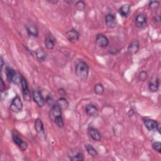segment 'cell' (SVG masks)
<instances>
[{
    "label": "cell",
    "mask_w": 161,
    "mask_h": 161,
    "mask_svg": "<svg viewBox=\"0 0 161 161\" xmlns=\"http://www.w3.org/2000/svg\"><path fill=\"white\" fill-rule=\"evenodd\" d=\"M96 44L101 48H105L109 45V40L107 36L102 33L97 34L96 38Z\"/></svg>",
    "instance_id": "cell-11"
},
{
    "label": "cell",
    "mask_w": 161,
    "mask_h": 161,
    "mask_svg": "<svg viewBox=\"0 0 161 161\" xmlns=\"http://www.w3.org/2000/svg\"><path fill=\"white\" fill-rule=\"evenodd\" d=\"M21 85L22 93H23L24 99L26 101H30L31 99V94L30 89H28L27 81L23 75L22 77Z\"/></svg>",
    "instance_id": "cell-6"
},
{
    "label": "cell",
    "mask_w": 161,
    "mask_h": 161,
    "mask_svg": "<svg viewBox=\"0 0 161 161\" xmlns=\"http://www.w3.org/2000/svg\"><path fill=\"white\" fill-rule=\"evenodd\" d=\"M105 23L108 28H114L116 26L117 21L116 17L112 14H108L105 16Z\"/></svg>",
    "instance_id": "cell-13"
},
{
    "label": "cell",
    "mask_w": 161,
    "mask_h": 161,
    "mask_svg": "<svg viewBox=\"0 0 161 161\" xmlns=\"http://www.w3.org/2000/svg\"><path fill=\"white\" fill-rule=\"evenodd\" d=\"M149 90L152 92H157L159 88V80L157 77H155L154 79H152L148 84Z\"/></svg>",
    "instance_id": "cell-20"
},
{
    "label": "cell",
    "mask_w": 161,
    "mask_h": 161,
    "mask_svg": "<svg viewBox=\"0 0 161 161\" xmlns=\"http://www.w3.org/2000/svg\"><path fill=\"white\" fill-rule=\"evenodd\" d=\"M149 7L152 10L157 9L159 7V2L158 1H149Z\"/></svg>",
    "instance_id": "cell-28"
},
{
    "label": "cell",
    "mask_w": 161,
    "mask_h": 161,
    "mask_svg": "<svg viewBox=\"0 0 161 161\" xmlns=\"http://www.w3.org/2000/svg\"><path fill=\"white\" fill-rule=\"evenodd\" d=\"M143 124L145 126V128L148 131H153L154 130H156L159 123L157 122V121L153 119H143Z\"/></svg>",
    "instance_id": "cell-14"
},
{
    "label": "cell",
    "mask_w": 161,
    "mask_h": 161,
    "mask_svg": "<svg viewBox=\"0 0 161 161\" xmlns=\"http://www.w3.org/2000/svg\"><path fill=\"white\" fill-rule=\"evenodd\" d=\"M147 18L144 14H138L135 19V25L138 28H143L147 26Z\"/></svg>",
    "instance_id": "cell-10"
},
{
    "label": "cell",
    "mask_w": 161,
    "mask_h": 161,
    "mask_svg": "<svg viewBox=\"0 0 161 161\" xmlns=\"http://www.w3.org/2000/svg\"><path fill=\"white\" fill-rule=\"evenodd\" d=\"M32 97L33 101L36 103V104L42 108L45 104V99H44L42 94L40 91L36 89H34L32 91Z\"/></svg>",
    "instance_id": "cell-7"
},
{
    "label": "cell",
    "mask_w": 161,
    "mask_h": 161,
    "mask_svg": "<svg viewBox=\"0 0 161 161\" xmlns=\"http://www.w3.org/2000/svg\"><path fill=\"white\" fill-rule=\"evenodd\" d=\"M6 75L8 82L17 85L21 84L23 75L17 70L7 67L6 69Z\"/></svg>",
    "instance_id": "cell-3"
},
{
    "label": "cell",
    "mask_w": 161,
    "mask_h": 161,
    "mask_svg": "<svg viewBox=\"0 0 161 161\" xmlns=\"http://www.w3.org/2000/svg\"><path fill=\"white\" fill-rule=\"evenodd\" d=\"M88 134L94 141L99 142L101 140V134L100 133L99 130L95 128H92V127L89 128Z\"/></svg>",
    "instance_id": "cell-18"
},
{
    "label": "cell",
    "mask_w": 161,
    "mask_h": 161,
    "mask_svg": "<svg viewBox=\"0 0 161 161\" xmlns=\"http://www.w3.org/2000/svg\"><path fill=\"white\" fill-rule=\"evenodd\" d=\"M152 148L158 153H161V143L160 142H155L152 143Z\"/></svg>",
    "instance_id": "cell-29"
},
{
    "label": "cell",
    "mask_w": 161,
    "mask_h": 161,
    "mask_svg": "<svg viewBox=\"0 0 161 161\" xmlns=\"http://www.w3.org/2000/svg\"><path fill=\"white\" fill-rule=\"evenodd\" d=\"M35 129L36 130L38 137L42 141L46 140V135L44 126L41 119L36 118L35 120Z\"/></svg>",
    "instance_id": "cell-4"
},
{
    "label": "cell",
    "mask_w": 161,
    "mask_h": 161,
    "mask_svg": "<svg viewBox=\"0 0 161 161\" xmlns=\"http://www.w3.org/2000/svg\"><path fill=\"white\" fill-rule=\"evenodd\" d=\"M148 78V73L147 71L142 70L138 75V80L140 81H145Z\"/></svg>",
    "instance_id": "cell-27"
},
{
    "label": "cell",
    "mask_w": 161,
    "mask_h": 161,
    "mask_svg": "<svg viewBox=\"0 0 161 161\" xmlns=\"http://www.w3.org/2000/svg\"><path fill=\"white\" fill-rule=\"evenodd\" d=\"M44 43L46 48L48 50H52L55 47V40L51 33H48L45 36Z\"/></svg>",
    "instance_id": "cell-15"
},
{
    "label": "cell",
    "mask_w": 161,
    "mask_h": 161,
    "mask_svg": "<svg viewBox=\"0 0 161 161\" xmlns=\"http://www.w3.org/2000/svg\"><path fill=\"white\" fill-rule=\"evenodd\" d=\"M94 92L97 94V95H101L103 94L104 91V86H103L102 84H100V83H98V84H96L95 86H94Z\"/></svg>",
    "instance_id": "cell-25"
},
{
    "label": "cell",
    "mask_w": 161,
    "mask_h": 161,
    "mask_svg": "<svg viewBox=\"0 0 161 161\" xmlns=\"http://www.w3.org/2000/svg\"><path fill=\"white\" fill-rule=\"evenodd\" d=\"M69 157L72 161H83L84 159V156L82 152H79L75 155L69 156Z\"/></svg>",
    "instance_id": "cell-24"
},
{
    "label": "cell",
    "mask_w": 161,
    "mask_h": 161,
    "mask_svg": "<svg viewBox=\"0 0 161 161\" xmlns=\"http://www.w3.org/2000/svg\"><path fill=\"white\" fill-rule=\"evenodd\" d=\"M62 110L60 107L55 104L51 107L49 112L50 119L60 128H62L64 125V122L62 116Z\"/></svg>",
    "instance_id": "cell-1"
},
{
    "label": "cell",
    "mask_w": 161,
    "mask_h": 161,
    "mask_svg": "<svg viewBox=\"0 0 161 161\" xmlns=\"http://www.w3.org/2000/svg\"><path fill=\"white\" fill-rule=\"evenodd\" d=\"M45 103L49 105L50 106H53L55 104V102H54V100L53 99V97L51 96V95H48L46 97V99H45Z\"/></svg>",
    "instance_id": "cell-30"
},
{
    "label": "cell",
    "mask_w": 161,
    "mask_h": 161,
    "mask_svg": "<svg viewBox=\"0 0 161 161\" xmlns=\"http://www.w3.org/2000/svg\"><path fill=\"white\" fill-rule=\"evenodd\" d=\"M85 111L86 114L91 117L96 118L99 115V110L97 108L92 104H87L85 107Z\"/></svg>",
    "instance_id": "cell-12"
},
{
    "label": "cell",
    "mask_w": 161,
    "mask_h": 161,
    "mask_svg": "<svg viewBox=\"0 0 161 161\" xmlns=\"http://www.w3.org/2000/svg\"><path fill=\"white\" fill-rule=\"evenodd\" d=\"M85 148L86 149V151L87 153L92 156V157H96L97 155V150L93 147V146L91 144H86L85 145Z\"/></svg>",
    "instance_id": "cell-23"
},
{
    "label": "cell",
    "mask_w": 161,
    "mask_h": 161,
    "mask_svg": "<svg viewBox=\"0 0 161 161\" xmlns=\"http://www.w3.org/2000/svg\"><path fill=\"white\" fill-rule=\"evenodd\" d=\"M12 138L14 143L19 148V149L22 151H25L26 150L28 147V144L26 142H24L21 138H20L17 134L13 133H12Z\"/></svg>",
    "instance_id": "cell-9"
},
{
    "label": "cell",
    "mask_w": 161,
    "mask_h": 161,
    "mask_svg": "<svg viewBox=\"0 0 161 161\" xmlns=\"http://www.w3.org/2000/svg\"><path fill=\"white\" fill-rule=\"evenodd\" d=\"M140 48V43L138 40L132 41L128 45L127 50L130 55H133L136 54Z\"/></svg>",
    "instance_id": "cell-16"
},
{
    "label": "cell",
    "mask_w": 161,
    "mask_h": 161,
    "mask_svg": "<svg viewBox=\"0 0 161 161\" xmlns=\"http://www.w3.org/2000/svg\"><path fill=\"white\" fill-rule=\"evenodd\" d=\"M35 55L37 59L40 62H43L47 58V53L42 48H39L36 50Z\"/></svg>",
    "instance_id": "cell-21"
},
{
    "label": "cell",
    "mask_w": 161,
    "mask_h": 161,
    "mask_svg": "<svg viewBox=\"0 0 161 161\" xmlns=\"http://www.w3.org/2000/svg\"><path fill=\"white\" fill-rule=\"evenodd\" d=\"M89 68L88 64L83 61L80 60L76 64L75 72L76 76L80 80H86L89 75Z\"/></svg>",
    "instance_id": "cell-2"
},
{
    "label": "cell",
    "mask_w": 161,
    "mask_h": 161,
    "mask_svg": "<svg viewBox=\"0 0 161 161\" xmlns=\"http://www.w3.org/2000/svg\"><path fill=\"white\" fill-rule=\"evenodd\" d=\"M58 92L59 93V94H60L61 96H65L67 94V92L65 91V90L63 88H60L58 90Z\"/></svg>",
    "instance_id": "cell-32"
},
{
    "label": "cell",
    "mask_w": 161,
    "mask_h": 161,
    "mask_svg": "<svg viewBox=\"0 0 161 161\" xmlns=\"http://www.w3.org/2000/svg\"><path fill=\"white\" fill-rule=\"evenodd\" d=\"M4 65V60L2 57H1V71H2L3 70V67Z\"/></svg>",
    "instance_id": "cell-33"
},
{
    "label": "cell",
    "mask_w": 161,
    "mask_h": 161,
    "mask_svg": "<svg viewBox=\"0 0 161 161\" xmlns=\"http://www.w3.org/2000/svg\"><path fill=\"white\" fill-rule=\"evenodd\" d=\"M25 28L27 33L33 37H38V30L36 26L33 23H28L25 25Z\"/></svg>",
    "instance_id": "cell-17"
},
{
    "label": "cell",
    "mask_w": 161,
    "mask_h": 161,
    "mask_svg": "<svg viewBox=\"0 0 161 161\" xmlns=\"http://www.w3.org/2000/svg\"><path fill=\"white\" fill-rule=\"evenodd\" d=\"M5 89V84L2 79V77L1 78V84H0V89H1V91L3 92Z\"/></svg>",
    "instance_id": "cell-31"
},
{
    "label": "cell",
    "mask_w": 161,
    "mask_h": 161,
    "mask_svg": "<svg viewBox=\"0 0 161 161\" xmlns=\"http://www.w3.org/2000/svg\"><path fill=\"white\" fill-rule=\"evenodd\" d=\"M47 1L51 4H56L58 3L57 0H47Z\"/></svg>",
    "instance_id": "cell-34"
},
{
    "label": "cell",
    "mask_w": 161,
    "mask_h": 161,
    "mask_svg": "<svg viewBox=\"0 0 161 161\" xmlns=\"http://www.w3.org/2000/svg\"><path fill=\"white\" fill-rule=\"evenodd\" d=\"M65 36L70 42L75 43L79 40L80 38V34L79 31L75 28H71L65 33Z\"/></svg>",
    "instance_id": "cell-8"
},
{
    "label": "cell",
    "mask_w": 161,
    "mask_h": 161,
    "mask_svg": "<svg viewBox=\"0 0 161 161\" xmlns=\"http://www.w3.org/2000/svg\"><path fill=\"white\" fill-rule=\"evenodd\" d=\"M23 107V104L21 98L18 96H16L12 100L9 106V109L13 113H19L21 111Z\"/></svg>",
    "instance_id": "cell-5"
},
{
    "label": "cell",
    "mask_w": 161,
    "mask_h": 161,
    "mask_svg": "<svg viewBox=\"0 0 161 161\" xmlns=\"http://www.w3.org/2000/svg\"><path fill=\"white\" fill-rule=\"evenodd\" d=\"M131 11V5L129 4H123L118 9V13L121 17H127Z\"/></svg>",
    "instance_id": "cell-19"
},
{
    "label": "cell",
    "mask_w": 161,
    "mask_h": 161,
    "mask_svg": "<svg viewBox=\"0 0 161 161\" xmlns=\"http://www.w3.org/2000/svg\"><path fill=\"white\" fill-rule=\"evenodd\" d=\"M56 104L60 107V108L62 110H65L66 109L68 108L69 105V102L67 101V100L65 97H60L56 101Z\"/></svg>",
    "instance_id": "cell-22"
},
{
    "label": "cell",
    "mask_w": 161,
    "mask_h": 161,
    "mask_svg": "<svg viewBox=\"0 0 161 161\" xmlns=\"http://www.w3.org/2000/svg\"><path fill=\"white\" fill-rule=\"evenodd\" d=\"M75 8L78 11H82L86 8V4L83 1H78L75 3Z\"/></svg>",
    "instance_id": "cell-26"
}]
</instances>
